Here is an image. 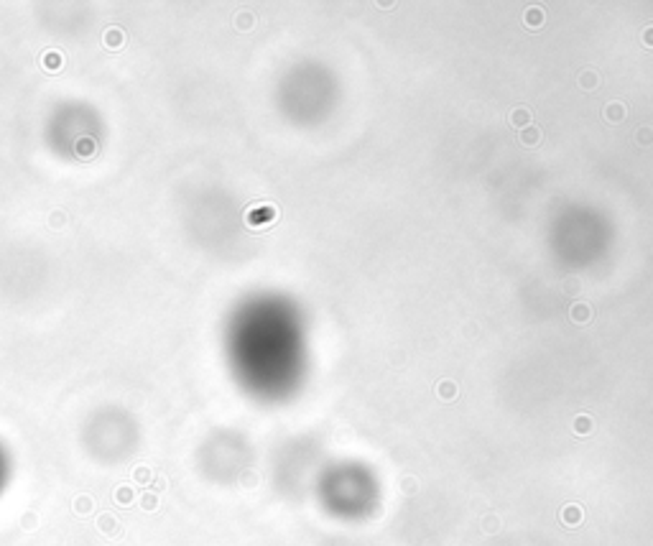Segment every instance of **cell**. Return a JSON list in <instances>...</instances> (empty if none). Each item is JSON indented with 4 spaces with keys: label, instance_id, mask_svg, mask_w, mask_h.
I'll use <instances>...</instances> for the list:
<instances>
[{
    "label": "cell",
    "instance_id": "obj_1",
    "mask_svg": "<svg viewBox=\"0 0 653 546\" xmlns=\"http://www.w3.org/2000/svg\"><path fill=\"white\" fill-rule=\"evenodd\" d=\"M8 475H11V459H8L3 444H0V493H3V487L8 482Z\"/></svg>",
    "mask_w": 653,
    "mask_h": 546
},
{
    "label": "cell",
    "instance_id": "obj_2",
    "mask_svg": "<svg viewBox=\"0 0 653 546\" xmlns=\"http://www.w3.org/2000/svg\"><path fill=\"white\" fill-rule=\"evenodd\" d=\"M572 317H574V322H587L589 319V306L587 304H574Z\"/></svg>",
    "mask_w": 653,
    "mask_h": 546
},
{
    "label": "cell",
    "instance_id": "obj_3",
    "mask_svg": "<svg viewBox=\"0 0 653 546\" xmlns=\"http://www.w3.org/2000/svg\"><path fill=\"white\" fill-rule=\"evenodd\" d=\"M528 120V112L526 110H518V112H513V123L518 125V123H526Z\"/></svg>",
    "mask_w": 653,
    "mask_h": 546
}]
</instances>
